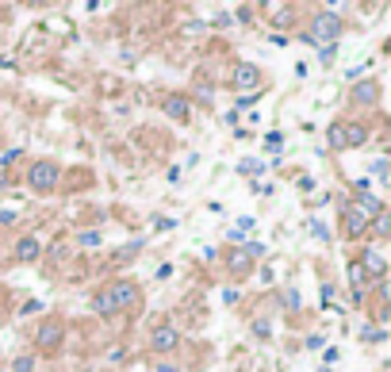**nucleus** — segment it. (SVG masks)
Here are the masks:
<instances>
[{
  "instance_id": "f257e3e1",
  "label": "nucleus",
  "mask_w": 391,
  "mask_h": 372,
  "mask_svg": "<svg viewBox=\"0 0 391 372\" xmlns=\"http://www.w3.org/2000/svg\"><path fill=\"white\" fill-rule=\"evenodd\" d=\"M58 180H62V169L54 165V161H35L31 165V173H27V185L35 188V192H54L58 188Z\"/></svg>"
},
{
  "instance_id": "f03ea898",
  "label": "nucleus",
  "mask_w": 391,
  "mask_h": 372,
  "mask_svg": "<svg viewBox=\"0 0 391 372\" xmlns=\"http://www.w3.org/2000/svg\"><path fill=\"white\" fill-rule=\"evenodd\" d=\"M338 35H341V16H338V12H319V16L311 20V39L334 46V39H338Z\"/></svg>"
},
{
  "instance_id": "7ed1b4c3",
  "label": "nucleus",
  "mask_w": 391,
  "mask_h": 372,
  "mask_svg": "<svg viewBox=\"0 0 391 372\" xmlns=\"http://www.w3.org/2000/svg\"><path fill=\"white\" fill-rule=\"evenodd\" d=\"M104 292H108V300H111V307H116V311L131 307V303L138 300V284L135 280H116L111 288H104Z\"/></svg>"
},
{
  "instance_id": "20e7f679",
  "label": "nucleus",
  "mask_w": 391,
  "mask_h": 372,
  "mask_svg": "<svg viewBox=\"0 0 391 372\" xmlns=\"http://www.w3.org/2000/svg\"><path fill=\"white\" fill-rule=\"evenodd\" d=\"M62 338H65L62 322H43L39 334H35V346H39V353H54V349L62 346Z\"/></svg>"
},
{
  "instance_id": "39448f33",
  "label": "nucleus",
  "mask_w": 391,
  "mask_h": 372,
  "mask_svg": "<svg viewBox=\"0 0 391 372\" xmlns=\"http://www.w3.org/2000/svg\"><path fill=\"white\" fill-rule=\"evenodd\" d=\"M177 346H180L177 327H158L154 334H150V349H154V353H173Z\"/></svg>"
},
{
  "instance_id": "423d86ee",
  "label": "nucleus",
  "mask_w": 391,
  "mask_h": 372,
  "mask_svg": "<svg viewBox=\"0 0 391 372\" xmlns=\"http://www.w3.org/2000/svg\"><path fill=\"white\" fill-rule=\"evenodd\" d=\"M341 234L346 238H360L368 234V219L357 212V207H346V215H341Z\"/></svg>"
},
{
  "instance_id": "0eeeda50",
  "label": "nucleus",
  "mask_w": 391,
  "mask_h": 372,
  "mask_svg": "<svg viewBox=\"0 0 391 372\" xmlns=\"http://www.w3.org/2000/svg\"><path fill=\"white\" fill-rule=\"evenodd\" d=\"M234 89H261V70L250 62L234 65Z\"/></svg>"
},
{
  "instance_id": "6e6552de",
  "label": "nucleus",
  "mask_w": 391,
  "mask_h": 372,
  "mask_svg": "<svg viewBox=\"0 0 391 372\" xmlns=\"http://www.w3.org/2000/svg\"><path fill=\"white\" fill-rule=\"evenodd\" d=\"M226 269H231L238 280H246V276L253 273V253L250 250H234L231 257H226Z\"/></svg>"
},
{
  "instance_id": "1a4fd4ad",
  "label": "nucleus",
  "mask_w": 391,
  "mask_h": 372,
  "mask_svg": "<svg viewBox=\"0 0 391 372\" xmlns=\"http://www.w3.org/2000/svg\"><path fill=\"white\" fill-rule=\"evenodd\" d=\"M39 253H43V246H39V238H35V234H23L20 242H16V257H20L23 265L39 261Z\"/></svg>"
},
{
  "instance_id": "9d476101",
  "label": "nucleus",
  "mask_w": 391,
  "mask_h": 372,
  "mask_svg": "<svg viewBox=\"0 0 391 372\" xmlns=\"http://www.w3.org/2000/svg\"><path fill=\"white\" fill-rule=\"evenodd\" d=\"M368 142V131L360 127V123H346L341 127V150H349V146H365Z\"/></svg>"
},
{
  "instance_id": "9b49d317",
  "label": "nucleus",
  "mask_w": 391,
  "mask_h": 372,
  "mask_svg": "<svg viewBox=\"0 0 391 372\" xmlns=\"http://www.w3.org/2000/svg\"><path fill=\"white\" fill-rule=\"evenodd\" d=\"M165 111L180 123H188V116H192V100L188 97H165Z\"/></svg>"
},
{
  "instance_id": "f8f14e48",
  "label": "nucleus",
  "mask_w": 391,
  "mask_h": 372,
  "mask_svg": "<svg viewBox=\"0 0 391 372\" xmlns=\"http://www.w3.org/2000/svg\"><path fill=\"white\" fill-rule=\"evenodd\" d=\"M353 100H357V104H368V108H372V104H380V84H376V81H360L357 89H353Z\"/></svg>"
},
{
  "instance_id": "ddd939ff",
  "label": "nucleus",
  "mask_w": 391,
  "mask_h": 372,
  "mask_svg": "<svg viewBox=\"0 0 391 372\" xmlns=\"http://www.w3.org/2000/svg\"><path fill=\"white\" fill-rule=\"evenodd\" d=\"M360 273H365V276H384V273H387V261H384L376 250H368V253H365V269H360Z\"/></svg>"
},
{
  "instance_id": "4468645a",
  "label": "nucleus",
  "mask_w": 391,
  "mask_h": 372,
  "mask_svg": "<svg viewBox=\"0 0 391 372\" xmlns=\"http://www.w3.org/2000/svg\"><path fill=\"white\" fill-rule=\"evenodd\" d=\"M92 311H97L100 319H111V314H116V307H111V300H108V292H97V295H92Z\"/></svg>"
},
{
  "instance_id": "2eb2a0df",
  "label": "nucleus",
  "mask_w": 391,
  "mask_h": 372,
  "mask_svg": "<svg viewBox=\"0 0 391 372\" xmlns=\"http://www.w3.org/2000/svg\"><path fill=\"white\" fill-rule=\"evenodd\" d=\"M272 27H288V23H295V8H272V20H269Z\"/></svg>"
},
{
  "instance_id": "dca6fc26",
  "label": "nucleus",
  "mask_w": 391,
  "mask_h": 372,
  "mask_svg": "<svg viewBox=\"0 0 391 372\" xmlns=\"http://www.w3.org/2000/svg\"><path fill=\"white\" fill-rule=\"evenodd\" d=\"M349 280H353V292H357V295L365 292V273H360V261L349 265Z\"/></svg>"
},
{
  "instance_id": "f3484780",
  "label": "nucleus",
  "mask_w": 391,
  "mask_h": 372,
  "mask_svg": "<svg viewBox=\"0 0 391 372\" xmlns=\"http://www.w3.org/2000/svg\"><path fill=\"white\" fill-rule=\"evenodd\" d=\"M280 146H284V135H280V131H272V135L265 138V150H269V154H280Z\"/></svg>"
},
{
  "instance_id": "a211bd4d",
  "label": "nucleus",
  "mask_w": 391,
  "mask_h": 372,
  "mask_svg": "<svg viewBox=\"0 0 391 372\" xmlns=\"http://www.w3.org/2000/svg\"><path fill=\"white\" fill-rule=\"evenodd\" d=\"M12 372H35V357H16L12 361Z\"/></svg>"
},
{
  "instance_id": "6ab92c4d",
  "label": "nucleus",
  "mask_w": 391,
  "mask_h": 372,
  "mask_svg": "<svg viewBox=\"0 0 391 372\" xmlns=\"http://www.w3.org/2000/svg\"><path fill=\"white\" fill-rule=\"evenodd\" d=\"M387 226H391V219H387V212H380V215H376V223H372V231H376L380 238H384V234H387Z\"/></svg>"
},
{
  "instance_id": "aec40b11",
  "label": "nucleus",
  "mask_w": 391,
  "mask_h": 372,
  "mask_svg": "<svg viewBox=\"0 0 391 372\" xmlns=\"http://www.w3.org/2000/svg\"><path fill=\"white\" fill-rule=\"evenodd\" d=\"M77 242L84 246V250H92V246H100V234L97 231H84V234H77Z\"/></svg>"
},
{
  "instance_id": "412c9836",
  "label": "nucleus",
  "mask_w": 391,
  "mask_h": 372,
  "mask_svg": "<svg viewBox=\"0 0 391 372\" xmlns=\"http://www.w3.org/2000/svg\"><path fill=\"white\" fill-rule=\"evenodd\" d=\"M341 127H346V123H334V127H330V135H326L334 150H341Z\"/></svg>"
},
{
  "instance_id": "4be33fe9",
  "label": "nucleus",
  "mask_w": 391,
  "mask_h": 372,
  "mask_svg": "<svg viewBox=\"0 0 391 372\" xmlns=\"http://www.w3.org/2000/svg\"><path fill=\"white\" fill-rule=\"evenodd\" d=\"M253 334H257V338H269V322L257 319V322H253Z\"/></svg>"
},
{
  "instance_id": "5701e85b",
  "label": "nucleus",
  "mask_w": 391,
  "mask_h": 372,
  "mask_svg": "<svg viewBox=\"0 0 391 372\" xmlns=\"http://www.w3.org/2000/svg\"><path fill=\"white\" fill-rule=\"evenodd\" d=\"M319 62H322V65H330V62H334V46H326V50L319 54Z\"/></svg>"
}]
</instances>
